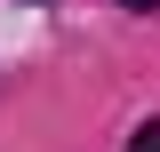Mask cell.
Wrapping results in <instances>:
<instances>
[{
    "label": "cell",
    "instance_id": "6da1fadb",
    "mask_svg": "<svg viewBox=\"0 0 160 152\" xmlns=\"http://www.w3.org/2000/svg\"><path fill=\"white\" fill-rule=\"evenodd\" d=\"M128 152H160V120H152V128H136V144H128Z\"/></svg>",
    "mask_w": 160,
    "mask_h": 152
},
{
    "label": "cell",
    "instance_id": "7a4b0ae2",
    "mask_svg": "<svg viewBox=\"0 0 160 152\" xmlns=\"http://www.w3.org/2000/svg\"><path fill=\"white\" fill-rule=\"evenodd\" d=\"M128 8H160V0H128Z\"/></svg>",
    "mask_w": 160,
    "mask_h": 152
}]
</instances>
